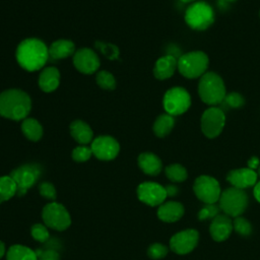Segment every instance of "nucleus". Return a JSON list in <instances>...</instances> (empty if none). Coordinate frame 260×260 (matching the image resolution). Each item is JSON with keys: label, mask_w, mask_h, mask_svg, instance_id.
Wrapping results in <instances>:
<instances>
[{"label": "nucleus", "mask_w": 260, "mask_h": 260, "mask_svg": "<svg viewBox=\"0 0 260 260\" xmlns=\"http://www.w3.org/2000/svg\"><path fill=\"white\" fill-rule=\"evenodd\" d=\"M181 2H183V3H189V2H192V1H194V0H180Z\"/></svg>", "instance_id": "43"}, {"label": "nucleus", "mask_w": 260, "mask_h": 260, "mask_svg": "<svg viewBox=\"0 0 260 260\" xmlns=\"http://www.w3.org/2000/svg\"><path fill=\"white\" fill-rule=\"evenodd\" d=\"M184 213V207L181 203L175 201H169L160 204L157 210V216L159 219L166 222H174L182 217Z\"/></svg>", "instance_id": "19"}, {"label": "nucleus", "mask_w": 260, "mask_h": 260, "mask_svg": "<svg viewBox=\"0 0 260 260\" xmlns=\"http://www.w3.org/2000/svg\"><path fill=\"white\" fill-rule=\"evenodd\" d=\"M208 57L202 51H193L182 55L178 60L179 72L186 78L202 76L208 67Z\"/></svg>", "instance_id": "4"}, {"label": "nucleus", "mask_w": 260, "mask_h": 260, "mask_svg": "<svg viewBox=\"0 0 260 260\" xmlns=\"http://www.w3.org/2000/svg\"><path fill=\"white\" fill-rule=\"evenodd\" d=\"M233 228L236 230L237 233H239L242 236H249L252 232V228L249 221L240 216L235 217L233 221Z\"/></svg>", "instance_id": "31"}, {"label": "nucleus", "mask_w": 260, "mask_h": 260, "mask_svg": "<svg viewBox=\"0 0 260 260\" xmlns=\"http://www.w3.org/2000/svg\"><path fill=\"white\" fill-rule=\"evenodd\" d=\"M162 105L167 114L178 116L185 113L190 108L191 96L183 87H172L165 93Z\"/></svg>", "instance_id": "7"}, {"label": "nucleus", "mask_w": 260, "mask_h": 260, "mask_svg": "<svg viewBox=\"0 0 260 260\" xmlns=\"http://www.w3.org/2000/svg\"><path fill=\"white\" fill-rule=\"evenodd\" d=\"M91 155H92L91 148L87 147L85 145L77 146L72 151V158L75 161H78V162H82V161L88 160Z\"/></svg>", "instance_id": "30"}, {"label": "nucleus", "mask_w": 260, "mask_h": 260, "mask_svg": "<svg viewBox=\"0 0 260 260\" xmlns=\"http://www.w3.org/2000/svg\"><path fill=\"white\" fill-rule=\"evenodd\" d=\"M175 125V119L170 114H162L156 118L153 123V132L157 137L167 136Z\"/></svg>", "instance_id": "24"}, {"label": "nucleus", "mask_w": 260, "mask_h": 260, "mask_svg": "<svg viewBox=\"0 0 260 260\" xmlns=\"http://www.w3.org/2000/svg\"><path fill=\"white\" fill-rule=\"evenodd\" d=\"M21 130L24 136L31 141L40 140L43 135V128L41 124L32 118H25L22 121Z\"/></svg>", "instance_id": "25"}, {"label": "nucleus", "mask_w": 260, "mask_h": 260, "mask_svg": "<svg viewBox=\"0 0 260 260\" xmlns=\"http://www.w3.org/2000/svg\"><path fill=\"white\" fill-rule=\"evenodd\" d=\"M17 194V187L10 176L0 177V203L9 200Z\"/></svg>", "instance_id": "27"}, {"label": "nucleus", "mask_w": 260, "mask_h": 260, "mask_svg": "<svg viewBox=\"0 0 260 260\" xmlns=\"http://www.w3.org/2000/svg\"><path fill=\"white\" fill-rule=\"evenodd\" d=\"M165 172L167 177L173 182H183L187 179L188 176L186 169L179 164H173L168 166Z\"/></svg>", "instance_id": "28"}, {"label": "nucleus", "mask_w": 260, "mask_h": 260, "mask_svg": "<svg viewBox=\"0 0 260 260\" xmlns=\"http://www.w3.org/2000/svg\"><path fill=\"white\" fill-rule=\"evenodd\" d=\"M257 174L254 170L249 168L245 169H238L231 171L228 176L226 180L236 188L245 189L252 187L257 182Z\"/></svg>", "instance_id": "16"}, {"label": "nucleus", "mask_w": 260, "mask_h": 260, "mask_svg": "<svg viewBox=\"0 0 260 260\" xmlns=\"http://www.w3.org/2000/svg\"><path fill=\"white\" fill-rule=\"evenodd\" d=\"M73 64L79 72L91 74L99 69L100 59L92 50L82 48L74 53Z\"/></svg>", "instance_id": "15"}, {"label": "nucleus", "mask_w": 260, "mask_h": 260, "mask_svg": "<svg viewBox=\"0 0 260 260\" xmlns=\"http://www.w3.org/2000/svg\"><path fill=\"white\" fill-rule=\"evenodd\" d=\"M185 21L193 29H206L214 21L213 9L206 2H195L187 8L185 12Z\"/></svg>", "instance_id": "5"}, {"label": "nucleus", "mask_w": 260, "mask_h": 260, "mask_svg": "<svg viewBox=\"0 0 260 260\" xmlns=\"http://www.w3.org/2000/svg\"><path fill=\"white\" fill-rule=\"evenodd\" d=\"M4 254H5V245L3 242L0 241V259L4 256Z\"/></svg>", "instance_id": "42"}, {"label": "nucleus", "mask_w": 260, "mask_h": 260, "mask_svg": "<svg viewBox=\"0 0 260 260\" xmlns=\"http://www.w3.org/2000/svg\"><path fill=\"white\" fill-rule=\"evenodd\" d=\"M219 208L214 203L213 204H206L203 208L200 209L198 213V217L200 220L207 219V218H214L216 215H218Z\"/></svg>", "instance_id": "35"}, {"label": "nucleus", "mask_w": 260, "mask_h": 260, "mask_svg": "<svg viewBox=\"0 0 260 260\" xmlns=\"http://www.w3.org/2000/svg\"><path fill=\"white\" fill-rule=\"evenodd\" d=\"M31 103L28 94L20 89H8L0 93V116L13 120H24Z\"/></svg>", "instance_id": "2"}, {"label": "nucleus", "mask_w": 260, "mask_h": 260, "mask_svg": "<svg viewBox=\"0 0 260 260\" xmlns=\"http://www.w3.org/2000/svg\"><path fill=\"white\" fill-rule=\"evenodd\" d=\"M137 196L143 203L156 206L160 205L167 198L166 188L154 182H144L137 188Z\"/></svg>", "instance_id": "13"}, {"label": "nucleus", "mask_w": 260, "mask_h": 260, "mask_svg": "<svg viewBox=\"0 0 260 260\" xmlns=\"http://www.w3.org/2000/svg\"><path fill=\"white\" fill-rule=\"evenodd\" d=\"M30 233H31V236L35 240L39 241V242H46L50 235H49V231L48 229L46 228V225L42 224V223H37V224H34L31 226V230H30Z\"/></svg>", "instance_id": "32"}, {"label": "nucleus", "mask_w": 260, "mask_h": 260, "mask_svg": "<svg viewBox=\"0 0 260 260\" xmlns=\"http://www.w3.org/2000/svg\"><path fill=\"white\" fill-rule=\"evenodd\" d=\"M38 260H60L59 254L54 250L40 251L37 253Z\"/></svg>", "instance_id": "38"}, {"label": "nucleus", "mask_w": 260, "mask_h": 260, "mask_svg": "<svg viewBox=\"0 0 260 260\" xmlns=\"http://www.w3.org/2000/svg\"><path fill=\"white\" fill-rule=\"evenodd\" d=\"M75 53V46L71 41L58 40L49 48V57L52 59H64Z\"/></svg>", "instance_id": "23"}, {"label": "nucleus", "mask_w": 260, "mask_h": 260, "mask_svg": "<svg viewBox=\"0 0 260 260\" xmlns=\"http://www.w3.org/2000/svg\"><path fill=\"white\" fill-rule=\"evenodd\" d=\"M224 123L225 116L220 109L215 107L208 108L201 116V131L207 138H214L221 133Z\"/></svg>", "instance_id": "9"}, {"label": "nucleus", "mask_w": 260, "mask_h": 260, "mask_svg": "<svg viewBox=\"0 0 260 260\" xmlns=\"http://www.w3.org/2000/svg\"><path fill=\"white\" fill-rule=\"evenodd\" d=\"M40 193L43 197L47 199H52L54 200L56 198V190L55 187L48 182H44L40 185Z\"/></svg>", "instance_id": "37"}, {"label": "nucleus", "mask_w": 260, "mask_h": 260, "mask_svg": "<svg viewBox=\"0 0 260 260\" xmlns=\"http://www.w3.org/2000/svg\"><path fill=\"white\" fill-rule=\"evenodd\" d=\"M92 154L102 160L114 159L120 150L118 141L111 136H99L94 138L90 146Z\"/></svg>", "instance_id": "12"}, {"label": "nucleus", "mask_w": 260, "mask_h": 260, "mask_svg": "<svg viewBox=\"0 0 260 260\" xmlns=\"http://www.w3.org/2000/svg\"><path fill=\"white\" fill-rule=\"evenodd\" d=\"M198 232L195 230H186L174 235L170 241L171 249L180 255L190 253L198 243Z\"/></svg>", "instance_id": "14"}, {"label": "nucleus", "mask_w": 260, "mask_h": 260, "mask_svg": "<svg viewBox=\"0 0 260 260\" xmlns=\"http://www.w3.org/2000/svg\"><path fill=\"white\" fill-rule=\"evenodd\" d=\"M224 101L229 106L232 108H240L244 105V98L238 93V92H230L229 94H225Z\"/></svg>", "instance_id": "36"}, {"label": "nucleus", "mask_w": 260, "mask_h": 260, "mask_svg": "<svg viewBox=\"0 0 260 260\" xmlns=\"http://www.w3.org/2000/svg\"><path fill=\"white\" fill-rule=\"evenodd\" d=\"M259 16H260V11H259Z\"/></svg>", "instance_id": "46"}, {"label": "nucleus", "mask_w": 260, "mask_h": 260, "mask_svg": "<svg viewBox=\"0 0 260 260\" xmlns=\"http://www.w3.org/2000/svg\"><path fill=\"white\" fill-rule=\"evenodd\" d=\"M71 136L81 145H85L92 140L93 132L91 128L85 122L81 120H75L70 125Z\"/></svg>", "instance_id": "22"}, {"label": "nucleus", "mask_w": 260, "mask_h": 260, "mask_svg": "<svg viewBox=\"0 0 260 260\" xmlns=\"http://www.w3.org/2000/svg\"><path fill=\"white\" fill-rule=\"evenodd\" d=\"M194 192L196 196L206 204L215 203L220 197L218 182L209 176H200L195 180Z\"/></svg>", "instance_id": "11"}, {"label": "nucleus", "mask_w": 260, "mask_h": 260, "mask_svg": "<svg viewBox=\"0 0 260 260\" xmlns=\"http://www.w3.org/2000/svg\"><path fill=\"white\" fill-rule=\"evenodd\" d=\"M166 191L168 196H175L178 193V188L174 185H169L166 187Z\"/></svg>", "instance_id": "40"}, {"label": "nucleus", "mask_w": 260, "mask_h": 260, "mask_svg": "<svg viewBox=\"0 0 260 260\" xmlns=\"http://www.w3.org/2000/svg\"><path fill=\"white\" fill-rule=\"evenodd\" d=\"M7 260H38L37 253L34 252L28 247L22 245H13L9 248L7 255Z\"/></svg>", "instance_id": "26"}, {"label": "nucleus", "mask_w": 260, "mask_h": 260, "mask_svg": "<svg viewBox=\"0 0 260 260\" xmlns=\"http://www.w3.org/2000/svg\"><path fill=\"white\" fill-rule=\"evenodd\" d=\"M41 175V169L37 165H24L12 171L10 177L17 187V194L24 195L25 192L35 185Z\"/></svg>", "instance_id": "10"}, {"label": "nucleus", "mask_w": 260, "mask_h": 260, "mask_svg": "<svg viewBox=\"0 0 260 260\" xmlns=\"http://www.w3.org/2000/svg\"><path fill=\"white\" fill-rule=\"evenodd\" d=\"M247 204V194L243 189L236 187L225 189L219 197V207L228 216H239L244 212Z\"/></svg>", "instance_id": "6"}, {"label": "nucleus", "mask_w": 260, "mask_h": 260, "mask_svg": "<svg viewBox=\"0 0 260 260\" xmlns=\"http://www.w3.org/2000/svg\"><path fill=\"white\" fill-rule=\"evenodd\" d=\"M49 58V49L38 39L23 40L16 49L18 64L27 71L41 69Z\"/></svg>", "instance_id": "1"}, {"label": "nucleus", "mask_w": 260, "mask_h": 260, "mask_svg": "<svg viewBox=\"0 0 260 260\" xmlns=\"http://www.w3.org/2000/svg\"><path fill=\"white\" fill-rule=\"evenodd\" d=\"M224 1H226V2H234V1H236V0H224Z\"/></svg>", "instance_id": "44"}, {"label": "nucleus", "mask_w": 260, "mask_h": 260, "mask_svg": "<svg viewBox=\"0 0 260 260\" xmlns=\"http://www.w3.org/2000/svg\"><path fill=\"white\" fill-rule=\"evenodd\" d=\"M147 254L151 259H161L168 254V248L162 244L154 243L148 248Z\"/></svg>", "instance_id": "33"}, {"label": "nucleus", "mask_w": 260, "mask_h": 260, "mask_svg": "<svg viewBox=\"0 0 260 260\" xmlns=\"http://www.w3.org/2000/svg\"><path fill=\"white\" fill-rule=\"evenodd\" d=\"M233 229L234 228L231 218L228 215L218 214L213 218L209 231L214 241L221 242L230 237Z\"/></svg>", "instance_id": "17"}, {"label": "nucleus", "mask_w": 260, "mask_h": 260, "mask_svg": "<svg viewBox=\"0 0 260 260\" xmlns=\"http://www.w3.org/2000/svg\"><path fill=\"white\" fill-rule=\"evenodd\" d=\"M42 217L47 226L56 231H64L71 223L69 212L62 204L57 202L47 204L43 208Z\"/></svg>", "instance_id": "8"}, {"label": "nucleus", "mask_w": 260, "mask_h": 260, "mask_svg": "<svg viewBox=\"0 0 260 260\" xmlns=\"http://www.w3.org/2000/svg\"><path fill=\"white\" fill-rule=\"evenodd\" d=\"M60 82V73L55 67H47L39 76V86L45 92L55 90Z\"/></svg>", "instance_id": "20"}, {"label": "nucleus", "mask_w": 260, "mask_h": 260, "mask_svg": "<svg viewBox=\"0 0 260 260\" xmlns=\"http://www.w3.org/2000/svg\"><path fill=\"white\" fill-rule=\"evenodd\" d=\"M96 48L109 59H116L119 55V49L113 44L96 43Z\"/></svg>", "instance_id": "34"}, {"label": "nucleus", "mask_w": 260, "mask_h": 260, "mask_svg": "<svg viewBox=\"0 0 260 260\" xmlns=\"http://www.w3.org/2000/svg\"><path fill=\"white\" fill-rule=\"evenodd\" d=\"M254 196L258 202H260V182L256 183L254 187Z\"/></svg>", "instance_id": "41"}, {"label": "nucleus", "mask_w": 260, "mask_h": 260, "mask_svg": "<svg viewBox=\"0 0 260 260\" xmlns=\"http://www.w3.org/2000/svg\"><path fill=\"white\" fill-rule=\"evenodd\" d=\"M178 67V60L172 55H166L157 59L153 68V74L155 78L159 80H165L170 78L176 68Z\"/></svg>", "instance_id": "18"}, {"label": "nucleus", "mask_w": 260, "mask_h": 260, "mask_svg": "<svg viewBox=\"0 0 260 260\" xmlns=\"http://www.w3.org/2000/svg\"><path fill=\"white\" fill-rule=\"evenodd\" d=\"M258 175H259V176H260V166H259V167H258Z\"/></svg>", "instance_id": "45"}, {"label": "nucleus", "mask_w": 260, "mask_h": 260, "mask_svg": "<svg viewBox=\"0 0 260 260\" xmlns=\"http://www.w3.org/2000/svg\"><path fill=\"white\" fill-rule=\"evenodd\" d=\"M198 93L203 103L216 106L225 98V86L221 77L214 72L204 73L198 83Z\"/></svg>", "instance_id": "3"}, {"label": "nucleus", "mask_w": 260, "mask_h": 260, "mask_svg": "<svg viewBox=\"0 0 260 260\" xmlns=\"http://www.w3.org/2000/svg\"><path fill=\"white\" fill-rule=\"evenodd\" d=\"M138 165L143 173L156 176L161 171V161L158 156L151 152H143L138 156Z\"/></svg>", "instance_id": "21"}, {"label": "nucleus", "mask_w": 260, "mask_h": 260, "mask_svg": "<svg viewBox=\"0 0 260 260\" xmlns=\"http://www.w3.org/2000/svg\"><path fill=\"white\" fill-rule=\"evenodd\" d=\"M96 83L104 89H114L116 87V80L112 73L102 70L96 74Z\"/></svg>", "instance_id": "29"}, {"label": "nucleus", "mask_w": 260, "mask_h": 260, "mask_svg": "<svg viewBox=\"0 0 260 260\" xmlns=\"http://www.w3.org/2000/svg\"><path fill=\"white\" fill-rule=\"evenodd\" d=\"M259 164H260V162H259L258 157L253 156V157H251V158L249 159V161H248V167H249V169H251V170H255V169H258Z\"/></svg>", "instance_id": "39"}]
</instances>
